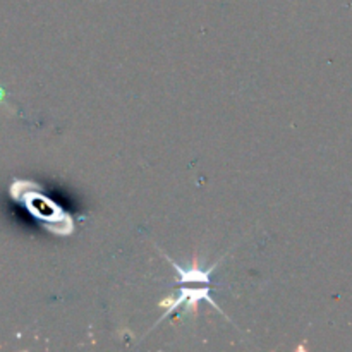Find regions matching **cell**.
<instances>
[{"label":"cell","mask_w":352,"mask_h":352,"mask_svg":"<svg viewBox=\"0 0 352 352\" xmlns=\"http://www.w3.org/2000/svg\"><path fill=\"white\" fill-rule=\"evenodd\" d=\"M199 301L210 302V305H212L217 311L222 313L223 315V311H222V308L219 306V302H217L213 298H210V284L201 285V287H182L181 292H179L175 298H170V299H167V301L160 302V306H167V311H165L164 315H162V318L155 323V327H157L162 320L167 318L168 315L175 313V309H179L181 306H184V308H191L192 311H196V306H198Z\"/></svg>","instance_id":"obj_1"}]
</instances>
